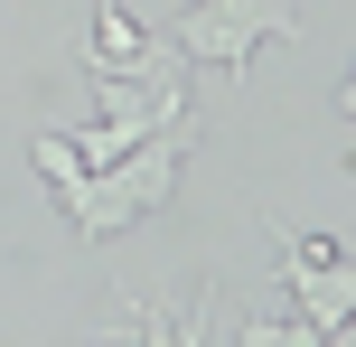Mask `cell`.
Returning <instances> with one entry per match:
<instances>
[{"mask_svg": "<svg viewBox=\"0 0 356 347\" xmlns=\"http://www.w3.org/2000/svg\"><path fill=\"white\" fill-rule=\"evenodd\" d=\"M272 38H300L291 0H188L169 47H178V56H197V66L244 75V56H253V47H272Z\"/></svg>", "mask_w": 356, "mask_h": 347, "instance_id": "cell-2", "label": "cell"}, {"mask_svg": "<svg viewBox=\"0 0 356 347\" xmlns=\"http://www.w3.org/2000/svg\"><path fill=\"white\" fill-rule=\"evenodd\" d=\"M85 75H141V85H169L178 75V47L150 38L122 0H94V38H85Z\"/></svg>", "mask_w": 356, "mask_h": 347, "instance_id": "cell-4", "label": "cell"}, {"mask_svg": "<svg viewBox=\"0 0 356 347\" xmlns=\"http://www.w3.org/2000/svg\"><path fill=\"white\" fill-rule=\"evenodd\" d=\"M234 347H319L309 319H234Z\"/></svg>", "mask_w": 356, "mask_h": 347, "instance_id": "cell-6", "label": "cell"}, {"mask_svg": "<svg viewBox=\"0 0 356 347\" xmlns=\"http://www.w3.org/2000/svg\"><path fill=\"white\" fill-rule=\"evenodd\" d=\"M178 160H188V122H169V131H150L131 160H113V169H85V179L66 188V225L85 244H104V235H122V225H141L150 207H169V188H178Z\"/></svg>", "mask_w": 356, "mask_h": 347, "instance_id": "cell-1", "label": "cell"}, {"mask_svg": "<svg viewBox=\"0 0 356 347\" xmlns=\"http://www.w3.org/2000/svg\"><path fill=\"white\" fill-rule=\"evenodd\" d=\"M272 235H282V282L300 300V319L309 329H347L356 319V263L328 235H291V225H272Z\"/></svg>", "mask_w": 356, "mask_h": 347, "instance_id": "cell-3", "label": "cell"}, {"mask_svg": "<svg viewBox=\"0 0 356 347\" xmlns=\"http://www.w3.org/2000/svg\"><path fill=\"white\" fill-rule=\"evenodd\" d=\"M29 160H38V179H47L56 197L85 179V160H75V141H66V131H38V141H29Z\"/></svg>", "mask_w": 356, "mask_h": 347, "instance_id": "cell-5", "label": "cell"}]
</instances>
